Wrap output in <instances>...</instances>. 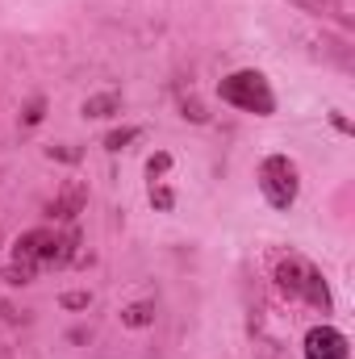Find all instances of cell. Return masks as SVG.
I'll return each mask as SVG.
<instances>
[{"label":"cell","instance_id":"obj_7","mask_svg":"<svg viewBox=\"0 0 355 359\" xmlns=\"http://www.w3.org/2000/svg\"><path fill=\"white\" fill-rule=\"evenodd\" d=\"M134 134H138V130H117V134H109V138H105V147H109V151H121Z\"/></svg>","mask_w":355,"mask_h":359},{"label":"cell","instance_id":"obj_5","mask_svg":"<svg viewBox=\"0 0 355 359\" xmlns=\"http://www.w3.org/2000/svg\"><path fill=\"white\" fill-rule=\"evenodd\" d=\"M305 359H347V339L335 326H314L305 334Z\"/></svg>","mask_w":355,"mask_h":359},{"label":"cell","instance_id":"obj_3","mask_svg":"<svg viewBox=\"0 0 355 359\" xmlns=\"http://www.w3.org/2000/svg\"><path fill=\"white\" fill-rule=\"evenodd\" d=\"M222 100H230V104H239L247 113H260V117H267L276 109V96H272V88H267V80L260 72H234V76H226L222 80Z\"/></svg>","mask_w":355,"mask_h":359},{"label":"cell","instance_id":"obj_2","mask_svg":"<svg viewBox=\"0 0 355 359\" xmlns=\"http://www.w3.org/2000/svg\"><path fill=\"white\" fill-rule=\"evenodd\" d=\"M276 288H280L284 297H297V301L318 305L322 313L330 309V292H326L322 271L314 268L309 259H301V255H288V259H280V264H276Z\"/></svg>","mask_w":355,"mask_h":359},{"label":"cell","instance_id":"obj_6","mask_svg":"<svg viewBox=\"0 0 355 359\" xmlns=\"http://www.w3.org/2000/svg\"><path fill=\"white\" fill-rule=\"evenodd\" d=\"M113 104H117L113 96H100V100H88V104H84V113H88V117H105V109H113Z\"/></svg>","mask_w":355,"mask_h":359},{"label":"cell","instance_id":"obj_4","mask_svg":"<svg viewBox=\"0 0 355 359\" xmlns=\"http://www.w3.org/2000/svg\"><path fill=\"white\" fill-rule=\"evenodd\" d=\"M260 188L276 209H288L297 201V168L284 159V155H272L260 163Z\"/></svg>","mask_w":355,"mask_h":359},{"label":"cell","instance_id":"obj_9","mask_svg":"<svg viewBox=\"0 0 355 359\" xmlns=\"http://www.w3.org/2000/svg\"><path fill=\"white\" fill-rule=\"evenodd\" d=\"M168 163H172L168 155H155V159L147 163V172H151V176H159V172H168Z\"/></svg>","mask_w":355,"mask_h":359},{"label":"cell","instance_id":"obj_8","mask_svg":"<svg viewBox=\"0 0 355 359\" xmlns=\"http://www.w3.org/2000/svg\"><path fill=\"white\" fill-rule=\"evenodd\" d=\"M147 322H151V309H147V305H134V309L126 313V326H147Z\"/></svg>","mask_w":355,"mask_h":359},{"label":"cell","instance_id":"obj_11","mask_svg":"<svg viewBox=\"0 0 355 359\" xmlns=\"http://www.w3.org/2000/svg\"><path fill=\"white\" fill-rule=\"evenodd\" d=\"M63 305H67V309H80V305H88V297H80V292H72V297H63Z\"/></svg>","mask_w":355,"mask_h":359},{"label":"cell","instance_id":"obj_1","mask_svg":"<svg viewBox=\"0 0 355 359\" xmlns=\"http://www.w3.org/2000/svg\"><path fill=\"white\" fill-rule=\"evenodd\" d=\"M72 247H76V230H55V226H42V230H29L17 238L13 247V268L21 271V284L34 276L38 268H59L72 259Z\"/></svg>","mask_w":355,"mask_h":359},{"label":"cell","instance_id":"obj_10","mask_svg":"<svg viewBox=\"0 0 355 359\" xmlns=\"http://www.w3.org/2000/svg\"><path fill=\"white\" fill-rule=\"evenodd\" d=\"M151 201H155L159 209H168V205H172V192H168V188H155V192H151Z\"/></svg>","mask_w":355,"mask_h":359}]
</instances>
